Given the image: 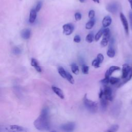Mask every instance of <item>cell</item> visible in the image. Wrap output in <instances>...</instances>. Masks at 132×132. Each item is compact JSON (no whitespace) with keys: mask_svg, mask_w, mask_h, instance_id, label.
<instances>
[{"mask_svg":"<svg viewBox=\"0 0 132 132\" xmlns=\"http://www.w3.org/2000/svg\"><path fill=\"white\" fill-rule=\"evenodd\" d=\"M71 70L72 72L74 74H78V72H79V68L77 66V65L75 63H72L71 65Z\"/></svg>","mask_w":132,"mask_h":132,"instance_id":"obj_21","label":"cell"},{"mask_svg":"<svg viewBox=\"0 0 132 132\" xmlns=\"http://www.w3.org/2000/svg\"><path fill=\"white\" fill-rule=\"evenodd\" d=\"M103 92H104V96L108 101H112L113 100L112 91L110 87L105 86L103 89Z\"/></svg>","mask_w":132,"mask_h":132,"instance_id":"obj_6","label":"cell"},{"mask_svg":"<svg viewBox=\"0 0 132 132\" xmlns=\"http://www.w3.org/2000/svg\"><path fill=\"white\" fill-rule=\"evenodd\" d=\"M109 80H110V77H105L104 78L101 80L100 82L104 85H106L109 82Z\"/></svg>","mask_w":132,"mask_h":132,"instance_id":"obj_31","label":"cell"},{"mask_svg":"<svg viewBox=\"0 0 132 132\" xmlns=\"http://www.w3.org/2000/svg\"><path fill=\"white\" fill-rule=\"evenodd\" d=\"M31 35V30L29 29L25 28L23 29L21 32V36L23 39L27 40L29 39Z\"/></svg>","mask_w":132,"mask_h":132,"instance_id":"obj_13","label":"cell"},{"mask_svg":"<svg viewBox=\"0 0 132 132\" xmlns=\"http://www.w3.org/2000/svg\"><path fill=\"white\" fill-rule=\"evenodd\" d=\"M75 128V123L74 122H69L65 124H62L60 126V128L65 131H72Z\"/></svg>","mask_w":132,"mask_h":132,"instance_id":"obj_5","label":"cell"},{"mask_svg":"<svg viewBox=\"0 0 132 132\" xmlns=\"http://www.w3.org/2000/svg\"><path fill=\"white\" fill-rule=\"evenodd\" d=\"M130 67L128 64L124 63L123 65L122 69V77H121L122 79L125 78L127 76V75L130 71Z\"/></svg>","mask_w":132,"mask_h":132,"instance_id":"obj_10","label":"cell"},{"mask_svg":"<svg viewBox=\"0 0 132 132\" xmlns=\"http://www.w3.org/2000/svg\"><path fill=\"white\" fill-rule=\"evenodd\" d=\"M120 81V79L118 77H110L109 82L111 85H115L117 83H119Z\"/></svg>","mask_w":132,"mask_h":132,"instance_id":"obj_25","label":"cell"},{"mask_svg":"<svg viewBox=\"0 0 132 132\" xmlns=\"http://www.w3.org/2000/svg\"><path fill=\"white\" fill-rule=\"evenodd\" d=\"M118 5L116 3H110L106 6V10L111 13H116L118 11Z\"/></svg>","mask_w":132,"mask_h":132,"instance_id":"obj_9","label":"cell"},{"mask_svg":"<svg viewBox=\"0 0 132 132\" xmlns=\"http://www.w3.org/2000/svg\"><path fill=\"white\" fill-rule=\"evenodd\" d=\"M120 18L121 22L122 23V25L123 26L125 32L127 35H128L129 32V27H128V24L127 19L125 16L124 14L122 12L120 13Z\"/></svg>","mask_w":132,"mask_h":132,"instance_id":"obj_7","label":"cell"},{"mask_svg":"<svg viewBox=\"0 0 132 132\" xmlns=\"http://www.w3.org/2000/svg\"><path fill=\"white\" fill-rule=\"evenodd\" d=\"M107 100L104 97H102L100 98V105H101V109L102 111H105L106 109L108 102Z\"/></svg>","mask_w":132,"mask_h":132,"instance_id":"obj_18","label":"cell"},{"mask_svg":"<svg viewBox=\"0 0 132 132\" xmlns=\"http://www.w3.org/2000/svg\"><path fill=\"white\" fill-rule=\"evenodd\" d=\"M82 72L85 74H88L89 73V67L86 64H82L81 67Z\"/></svg>","mask_w":132,"mask_h":132,"instance_id":"obj_28","label":"cell"},{"mask_svg":"<svg viewBox=\"0 0 132 132\" xmlns=\"http://www.w3.org/2000/svg\"><path fill=\"white\" fill-rule=\"evenodd\" d=\"M37 11L35 9H31L30 10L29 18V21L30 23H33L35 21L37 18Z\"/></svg>","mask_w":132,"mask_h":132,"instance_id":"obj_16","label":"cell"},{"mask_svg":"<svg viewBox=\"0 0 132 132\" xmlns=\"http://www.w3.org/2000/svg\"><path fill=\"white\" fill-rule=\"evenodd\" d=\"M7 129L6 131H27L28 129L22 126H20L16 125H12L9 126L8 127L6 128Z\"/></svg>","mask_w":132,"mask_h":132,"instance_id":"obj_8","label":"cell"},{"mask_svg":"<svg viewBox=\"0 0 132 132\" xmlns=\"http://www.w3.org/2000/svg\"><path fill=\"white\" fill-rule=\"evenodd\" d=\"M120 70V68L118 66L112 65L110 67L106 72L105 74V77H110V75L115 71H119Z\"/></svg>","mask_w":132,"mask_h":132,"instance_id":"obj_11","label":"cell"},{"mask_svg":"<svg viewBox=\"0 0 132 132\" xmlns=\"http://www.w3.org/2000/svg\"><path fill=\"white\" fill-rule=\"evenodd\" d=\"M132 78V67L130 68V71L127 75V76L124 78V79H123V81L121 82H119V84L118 85V87H120L122 86H123L124 84H125V83H126L127 81H128L129 80H130L131 79V78Z\"/></svg>","mask_w":132,"mask_h":132,"instance_id":"obj_17","label":"cell"},{"mask_svg":"<svg viewBox=\"0 0 132 132\" xmlns=\"http://www.w3.org/2000/svg\"><path fill=\"white\" fill-rule=\"evenodd\" d=\"M94 2H95V3H97V4H98V3H100V0H92Z\"/></svg>","mask_w":132,"mask_h":132,"instance_id":"obj_40","label":"cell"},{"mask_svg":"<svg viewBox=\"0 0 132 132\" xmlns=\"http://www.w3.org/2000/svg\"><path fill=\"white\" fill-rule=\"evenodd\" d=\"M52 89L53 91V92L57 95H58L61 99H64V94L61 89H60V88H59L56 86H52Z\"/></svg>","mask_w":132,"mask_h":132,"instance_id":"obj_12","label":"cell"},{"mask_svg":"<svg viewBox=\"0 0 132 132\" xmlns=\"http://www.w3.org/2000/svg\"><path fill=\"white\" fill-rule=\"evenodd\" d=\"M94 24H95V20L94 19V18L90 19V20L86 23L85 27L87 29H90L93 27Z\"/></svg>","mask_w":132,"mask_h":132,"instance_id":"obj_20","label":"cell"},{"mask_svg":"<svg viewBox=\"0 0 132 132\" xmlns=\"http://www.w3.org/2000/svg\"><path fill=\"white\" fill-rule=\"evenodd\" d=\"M65 79H67L68 81L71 84H74V78L72 76V75L70 74L67 71V73H66V77H65Z\"/></svg>","mask_w":132,"mask_h":132,"instance_id":"obj_23","label":"cell"},{"mask_svg":"<svg viewBox=\"0 0 132 132\" xmlns=\"http://www.w3.org/2000/svg\"><path fill=\"white\" fill-rule=\"evenodd\" d=\"M95 16V12L93 10H91L89 11L88 13V16L90 19H93Z\"/></svg>","mask_w":132,"mask_h":132,"instance_id":"obj_34","label":"cell"},{"mask_svg":"<svg viewBox=\"0 0 132 132\" xmlns=\"http://www.w3.org/2000/svg\"><path fill=\"white\" fill-rule=\"evenodd\" d=\"M119 129V125L117 124L112 125L111 126H110L108 129H107V131H117Z\"/></svg>","mask_w":132,"mask_h":132,"instance_id":"obj_26","label":"cell"},{"mask_svg":"<svg viewBox=\"0 0 132 132\" xmlns=\"http://www.w3.org/2000/svg\"><path fill=\"white\" fill-rule=\"evenodd\" d=\"M110 37V29L107 28H104V30H103V38L101 41V45L103 47L106 46L109 40Z\"/></svg>","mask_w":132,"mask_h":132,"instance_id":"obj_3","label":"cell"},{"mask_svg":"<svg viewBox=\"0 0 132 132\" xmlns=\"http://www.w3.org/2000/svg\"><path fill=\"white\" fill-rule=\"evenodd\" d=\"M80 2H81V3H84L85 2V0H78Z\"/></svg>","mask_w":132,"mask_h":132,"instance_id":"obj_41","label":"cell"},{"mask_svg":"<svg viewBox=\"0 0 132 132\" xmlns=\"http://www.w3.org/2000/svg\"><path fill=\"white\" fill-rule=\"evenodd\" d=\"M83 102L86 108L90 112L94 113L97 111L98 108L97 103L96 102L93 101L88 99L87 97L86 94L85 95L83 98Z\"/></svg>","mask_w":132,"mask_h":132,"instance_id":"obj_2","label":"cell"},{"mask_svg":"<svg viewBox=\"0 0 132 132\" xmlns=\"http://www.w3.org/2000/svg\"><path fill=\"white\" fill-rule=\"evenodd\" d=\"M100 62L98 61L97 59H94L92 62V65L95 68H98L100 67Z\"/></svg>","mask_w":132,"mask_h":132,"instance_id":"obj_29","label":"cell"},{"mask_svg":"<svg viewBox=\"0 0 132 132\" xmlns=\"http://www.w3.org/2000/svg\"><path fill=\"white\" fill-rule=\"evenodd\" d=\"M129 19L130 22V27L132 29V11H130L129 12Z\"/></svg>","mask_w":132,"mask_h":132,"instance_id":"obj_37","label":"cell"},{"mask_svg":"<svg viewBox=\"0 0 132 132\" xmlns=\"http://www.w3.org/2000/svg\"><path fill=\"white\" fill-rule=\"evenodd\" d=\"M129 4H130V7H131V9H132V0H128Z\"/></svg>","mask_w":132,"mask_h":132,"instance_id":"obj_39","label":"cell"},{"mask_svg":"<svg viewBox=\"0 0 132 132\" xmlns=\"http://www.w3.org/2000/svg\"><path fill=\"white\" fill-rule=\"evenodd\" d=\"M58 72L59 74V75L63 78H65L66 77V73L67 71H65L64 68L62 67H59L58 69Z\"/></svg>","mask_w":132,"mask_h":132,"instance_id":"obj_22","label":"cell"},{"mask_svg":"<svg viewBox=\"0 0 132 132\" xmlns=\"http://www.w3.org/2000/svg\"><path fill=\"white\" fill-rule=\"evenodd\" d=\"M93 35L92 33H90L87 35L86 38V41L88 43H91L93 40Z\"/></svg>","mask_w":132,"mask_h":132,"instance_id":"obj_27","label":"cell"},{"mask_svg":"<svg viewBox=\"0 0 132 132\" xmlns=\"http://www.w3.org/2000/svg\"><path fill=\"white\" fill-rule=\"evenodd\" d=\"M112 22V19L109 15L105 16L102 21V25L103 27L106 28L108 27Z\"/></svg>","mask_w":132,"mask_h":132,"instance_id":"obj_15","label":"cell"},{"mask_svg":"<svg viewBox=\"0 0 132 132\" xmlns=\"http://www.w3.org/2000/svg\"><path fill=\"white\" fill-rule=\"evenodd\" d=\"M98 96H99V98H102V97H103V96H104L103 90L101 89V90H100V92L99 95H98Z\"/></svg>","mask_w":132,"mask_h":132,"instance_id":"obj_38","label":"cell"},{"mask_svg":"<svg viewBox=\"0 0 132 132\" xmlns=\"http://www.w3.org/2000/svg\"><path fill=\"white\" fill-rule=\"evenodd\" d=\"M115 51L112 46H109L107 51V55L110 58H113L115 56Z\"/></svg>","mask_w":132,"mask_h":132,"instance_id":"obj_19","label":"cell"},{"mask_svg":"<svg viewBox=\"0 0 132 132\" xmlns=\"http://www.w3.org/2000/svg\"><path fill=\"white\" fill-rule=\"evenodd\" d=\"M63 33L67 36L71 35L74 29V27L72 23H67L63 25Z\"/></svg>","mask_w":132,"mask_h":132,"instance_id":"obj_4","label":"cell"},{"mask_svg":"<svg viewBox=\"0 0 132 132\" xmlns=\"http://www.w3.org/2000/svg\"><path fill=\"white\" fill-rule=\"evenodd\" d=\"M34 125L36 129L40 131H47L50 129L48 110L47 108L45 107L42 109L40 116L34 121Z\"/></svg>","mask_w":132,"mask_h":132,"instance_id":"obj_1","label":"cell"},{"mask_svg":"<svg viewBox=\"0 0 132 132\" xmlns=\"http://www.w3.org/2000/svg\"><path fill=\"white\" fill-rule=\"evenodd\" d=\"M80 40H81V39H80V37L78 35H76L74 39H73V41L76 42V43H79L80 42Z\"/></svg>","mask_w":132,"mask_h":132,"instance_id":"obj_36","label":"cell"},{"mask_svg":"<svg viewBox=\"0 0 132 132\" xmlns=\"http://www.w3.org/2000/svg\"><path fill=\"white\" fill-rule=\"evenodd\" d=\"M31 65L34 67L35 70L39 73H41L42 72V69L39 65V64L38 61L35 58H31Z\"/></svg>","mask_w":132,"mask_h":132,"instance_id":"obj_14","label":"cell"},{"mask_svg":"<svg viewBox=\"0 0 132 132\" xmlns=\"http://www.w3.org/2000/svg\"><path fill=\"white\" fill-rule=\"evenodd\" d=\"M12 53L14 55H19L20 54H21V49L17 46L14 47L13 50H12Z\"/></svg>","mask_w":132,"mask_h":132,"instance_id":"obj_30","label":"cell"},{"mask_svg":"<svg viewBox=\"0 0 132 132\" xmlns=\"http://www.w3.org/2000/svg\"><path fill=\"white\" fill-rule=\"evenodd\" d=\"M75 19L76 21H79L81 19V15L79 12H76L75 13Z\"/></svg>","mask_w":132,"mask_h":132,"instance_id":"obj_35","label":"cell"},{"mask_svg":"<svg viewBox=\"0 0 132 132\" xmlns=\"http://www.w3.org/2000/svg\"><path fill=\"white\" fill-rule=\"evenodd\" d=\"M103 30H104V28H101L95 35V37H94V39L96 41H97L101 37V36L102 35H103Z\"/></svg>","mask_w":132,"mask_h":132,"instance_id":"obj_24","label":"cell"},{"mask_svg":"<svg viewBox=\"0 0 132 132\" xmlns=\"http://www.w3.org/2000/svg\"><path fill=\"white\" fill-rule=\"evenodd\" d=\"M97 59L98 60V61L100 62V63H102L103 60H104V56L102 54L99 53L97 55Z\"/></svg>","mask_w":132,"mask_h":132,"instance_id":"obj_33","label":"cell"},{"mask_svg":"<svg viewBox=\"0 0 132 132\" xmlns=\"http://www.w3.org/2000/svg\"><path fill=\"white\" fill-rule=\"evenodd\" d=\"M42 2L41 1H39L38 2V3L37 4V5H36V8H35L37 12L39 11L40 10L41 8V7H42Z\"/></svg>","mask_w":132,"mask_h":132,"instance_id":"obj_32","label":"cell"}]
</instances>
